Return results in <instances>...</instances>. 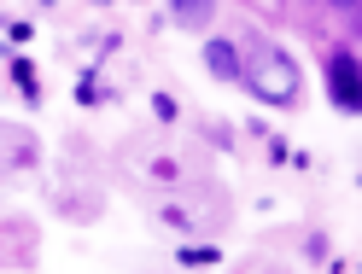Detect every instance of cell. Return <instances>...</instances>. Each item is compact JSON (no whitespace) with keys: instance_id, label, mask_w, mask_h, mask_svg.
<instances>
[{"instance_id":"6da1fadb","label":"cell","mask_w":362,"mask_h":274,"mask_svg":"<svg viewBox=\"0 0 362 274\" xmlns=\"http://www.w3.org/2000/svg\"><path fill=\"white\" fill-rule=\"evenodd\" d=\"M240 59H245V76H240L245 94L275 105V111H298L304 71H298V59H292L286 47H275L269 35H240Z\"/></svg>"},{"instance_id":"7a4b0ae2","label":"cell","mask_w":362,"mask_h":274,"mask_svg":"<svg viewBox=\"0 0 362 274\" xmlns=\"http://www.w3.org/2000/svg\"><path fill=\"white\" fill-rule=\"evenodd\" d=\"M315 64H322V82H327L333 111H339V117H362V53L351 47V41H333Z\"/></svg>"},{"instance_id":"3957f363","label":"cell","mask_w":362,"mask_h":274,"mask_svg":"<svg viewBox=\"0 0 362 274\" xmlns=\"http://www.w3.org/2000/svg\"><path fill=\"white\" fill-rule=\"evenodd\" d=\"M199 59H205V71H211L216 82L240 88V76H245V59H240V41H234V35H205Z\"/></svg>"},{"instance_id":"277c9868","label":"cell","mask_w":362,"mask_h":274,"mask_svg":"<svg viewBox=\"0 0 362 274\" xmlns=\"http://www.w3.org/2000/svg\"><path fill=\"white\" fill-rule=\"evenodd\" d=\"M71 100H76L82 111H105V105H117V100H123V88H111V82L100 76V64H82V71H76V88H71Z\"/></svg>"},{"instance_id":"5b68a950","label":"cell","mask_w":362,"mask_h":274,"mask_svg":"<svg viewBox=\"0 0 362 274\" xmlns=\"http://www.w3.org/2000/svg\"><path fill=\"white\" fill-rule=\"evenodd\" d=\"M0 71H6V82H12V94L24 100L30 111H35L41 100H47V94H41V64H35L30 53H6V64H0Z\"/></svg>"},{"instance_id":"8992f818","label":"cell","mask_w":362,"mask_h":274,"mask_svg":"<svg viewBox=\"0 0 362 274\" xmlns=\"http://www.w3.org/2000/svg\"><path fill=\"white\" fill-rule=\"evenodd\" d=\"M175 268H187V274L222 268V245H211V239H187V245H175Z\"/></svg>"},{"instance_id":"52a82bcc","label":"cell","mask_w":362,"mask_h":274,"mask_svg":"<svg viewBox=\"0 0 362 274\" xmlns=\"http://www.w3.org/2000/svg\"><path fill=\"white\" fill-rule=\"evenodd\" d=\"M216 18V0H170V24L175 30H205Z\"/></svg>"},{"instance_id":"ba28073f","label":"cell","mask_w":362,"mask_h":274,"mask_svg":"<svg viewBox=\"0 0 362 274\" xmlns=\"http://www.w3.org/2000/svg\"><path fill=\"white\" fill-rule=\"evenodd\" d=\"M0 41H6V47H18V53H24L30 41H35V24H30V18H12V12H0Z\"/></svg>"},{"instance_id":"9c48e42d","label":"cell","mask_w":362,"mask_h":274,"mask_svg":"<svg viewBox=\"0 0 362 274\" xmlns=\"http://www.w3.org/2000/svg\"><path fill=\"white\" fill-rule=\"evenodd\" d=\"M158 222H164L170 234H181V239H187V234H205V227H199V216L181 210V204H158Z\"/></svg>"},{"instance_id":"30bf717a","label":"cell","mask_w":362,"mask_h":274,"mask_svg":"<svg viewBox=\"0 0 362 274\" xmlns=\"http://www.w3.org/2000/svg\"><path fill=\"white\" fill-rule=\"evenodd\" d=\"M257 141H263V164H269V169H286V152H292V141H286V134H275V129H269V134H257Z\"/></svg>"},{"instance_id":"8fae6325","label":"cell","mask_w":362,"mask_h":274,"mask_svg":"<svg viewBox=\"0 0 362 274\" xmlns=\"http://www.w3.org/2000/svg\"><path fill=\"white\" fill-rule=\"evenodd\" d=\"M333 257V239L322 234V227H310V234H304V263H315V268H322Z\"/></svg>"},{"instance_id":"7c38bea8","label":"cell","mask_w":362,"mask_h":274,"mask_svg":"<svg viewBox=\"0 0 362 274\" xmlns=\"http://www.w3.org/2000/svg\"><path fill=\"white\" fill-rule=\"evenodd\" d=\"M152 117L164 123V129H170V123H181V100L170 94V88H158V94H152Z\"/></svg>"},{"instance_id":"4fadbf2b","label":"cell","mask_w":362,"mask_h":274,"mask_svg":"<svg viewBox=\"0 0 362 274\" xmlns=\"http://www.w3.org/2000/svg\"><path fill=\"white\" fill-rule=\"evenodd\" d=\"M123 47H129V41H123V35H117V30H105V35H100V41H94V64H105V59H117V53H123Z\"/></svg>"},{"instance_id":"5bb4252c","label":"cell","mask_w":362,"mask_h":274,"mask_svg":"<svg viewBox=\"0 0 362 274\" xmlns=\"http://www.w3.org/2000/svg\"><path fill=\"white\" fill-rule=\"evenodd\" d=\"M205 141L216 152H234V123H205Z\"/></svg>"},{"instance_id":"9a60e30c","label":"cell","mask_w":362,"mask_h":274,"mask_svg":"<svg viewBox=\"0 0 362 274\" xmlns=\"http://www.w3.org/2000/svg\"><path fill=\"white\" fill-rule=\"evenodd\" d=\"M286 169H298V175H310V169H315V157H310L304 146H292V152H286Z\"/></svg>"},{"instance_id":"2e32d148","label":"cell","mask_w":362,"mask_h":274,"mask_svg":"<svg viewBox=\"0 0 362 274\" xmlns=\"http://www.w3.org/2000/svg\"><path fill=\"white\" fill-rule=\"evenodd\" d=\"M327 6H339V12H356V0H327Z\"/></svg>"},{"instance_id":"e0dca14e","label":"cell","mask_w":362,"mask_h":274,"mask_svg":"<svg viewBox=\"0 0 362 274\" xmlns=\"http://www.w3.org/2000/svg\"><path fill=\"white\" fill-rule=\"evenodd\" d=\"M88 6H100V12H105V6H117V0H88Z\"/></svg>"},{"instance_id":"ac0fdd59","label":"cell","mask_w":362,"mask_h":274,"mask_svg":"<svg viewBox=\"0 0 362 274\" xmlns=\"http://www.w3.org/2000/svg\"><path fill=\"white\" fill-rule=\"evenodd\" d=\"M6 53H18V47H6V41H0V64H6Z\"/></svg>"},{"instance_id":"d6986e66","label":"cell","mask_w":362,"mask_h":274,"mask_svg":"<svg viewBox=\"0 0 362 274\" xmlns=\"http://www.w3.org/2000/svg\"><path fill=\"white\" fill-rule=\"evenodd\" d=\"M129 6H146V0H129Z\"/></svg>"},{"instance_id":"ffe728a7","label":"cell","mask_w":362,"mask_h":274,"mask_svg":"<svg viewBox=\"0 0 362 274\" xmlns=\"http://www.w3.org/2000/svg\"><path fill=\"white\" fill-rule=\"evenodd\" d=\"M41 6H59V0H41Z\"/></svg>"}]
</instances>
